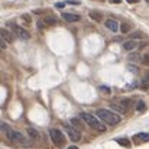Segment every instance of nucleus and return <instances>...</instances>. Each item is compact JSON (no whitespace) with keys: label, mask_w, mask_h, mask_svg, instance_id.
Wrapping results in <instances>:
<instances>
[{"label":"nucleus","mask_w":149,"mask_h":149,"mask_svg":"<svg viewBox=\"0 0 149 149\" xmlns=\"http://www.w3.org/2000/svg\"><path fill=\"white\" fill-rule=\"evenodd\" d=\"M0 127H1V130L4 132L6 138H7L10 142H13V143H16V145H19V146H28V145H29V141H28L20 132L13 130V129L9 127L6 123H1Z\"/></svg>","instance_id":"f257e3e1"},{"label":"nucleus","mask_w":149,"mask_h":149,"mask_svg":"<svg viewBox=\"0 0 149 149\" xmlns=\"http://www.w3.org/2000/svg\"><path fill=\"white\" fill-rule=\"evenodd\" d=\"M96 116L99 117L104 125H110V126L117 125V123H120V120H122L120 116H117L116 113H113V111L109 110V109H99V110L96 111Z\"/></svg>","instance_id":"f03ea898"},{"label":"nucleus","mask_w":149,"mask_h":149,"mask_svg":"<svg viewBox=\"0 0 149 149\" xmlns=\"http://www.w3.org/2000/svg\"><path fill=\"white\" fill-rule=\"evenodd\" d=\"M80 119L84 120L91 129H94V130H97V132H104V130H106V125L100 120L97 116H93V114H90V113H81V114H80Z\"/></svg>","instance_id":"7ed1b4c3"},{"label":"nucleus","mask_w":149,"mask_h":149,"mask_svg":"<svg viewBox=\"0 0 149 149\" xmlns=\"http://www.w3.org/2000/svg\"><path fill=\"white\" fill-rule=\"evenodd\" d=\"M49 136H51V139H52V143H54L56 148H62V146H64L65 138H64V133H62L59 129H51Z\"/></svg>","instance_id":"20e7f679"},{"label":"nucleus","mask_w":149,"mask_h":149,"mask_svg":"<svg viewBox=\"0 0 149 149\" xmlns=\"http://www.w3.org/2000/svg\"><path fill=\"white\" fill-rule=\"evenodd\" d=\"M64 127H65V132H67L68 138H70L72 142H78V141L81 139V133H80V130H77L74 126H71V125H65Z\"/></svg>","instance_id":"39448f33"},{"label":"nucleus","mask_w":149,"mask_h":149,"mask_svg":"<svg viewBox=\"0 0 149 149\" xmlns=\"http://www.w3.org/2000/svg\"><path fill=\"white\" fill-rule=\"evenodd\" d=\"M9 26L12 28V31L15 32V35H17L20 39H29V38H31V33H29L28 31H25L23 28L16 26V25H13V23H9Z\"/></svg>","instance_id":"423d86ee"},{"label":"nucleus","mask_w":149,"mask_h":149,"mask_svg":"<svg viewBox=\"0 0 149 149\" xmlns=\"http://www.w3.org/2000/svg\"><path fill=\"white\" fill-rule=\"evenodd\" d=\"M104 25H106V28L110 29L111 32H117V31L120 29V25H119L116 20H113V19H107V20L104 22Z\"/></svg>","instance_id":"0eeeda50"},{"label":"nucleus","mask_w":149,"mask_h":149,"mask_svg":"<svg viewBox=\"0 0 149 149\" xmlns=\"http://www.w3.org/2000/svg\"><path fill=\"white\" fill-rule=\"evenodd\" d=\"M62 19L67 20V22H70V23H72V22H78V20H80V16H78V15H74V13H67V12H64V13H62Z\"/></svg>","instance_id":"6e6552de"},{"label":"nucleus","mask_w":149,"mask_h":149,"mask_svg":"<svg viewBox=\"0 0 149 149\" xmlns=\"http://www.w3.org/2000/svg\"><path fill=\"white\" fill-rule=\"evenodd\" d=\"M139 47V44H138V41H135V39H129V41H126L125 44H123V48L126 51H133Z\"/></svg>","instance_id":"1a4fd4ad"},{"label":"nucleus","mask_w":149,"mask_h":149,"mask_svg":"<svg viewBox=\"0 0 149 149\" xmlns=\"http://www.w3.org/2000/svg\"><path fill=\"white\" fill-rule=\"evenodd\" d=\"M135 142L139 143V142H149V133H138L133 136Z\"/></svg>","instance_id":"9d476101"},{"label":"nucleus","mask_w":149,"mask_h":149,"mask_svg":"<svg viewBox=\"0 0 149 149\" xmlns=\"http://www.w3.org/2000/svg\"><path fill=\"white\" fill-rule=\"evenodd\" d=\"M0 35H1V39H4L7 44H10V42L13 41V36L10 35V32H9L7 29H1V31H0Z\"/></svg>","instance_id":"9b49d317"},{"label":"nucleus","mask_w":149,"mask_h":149,"mask_svg":"<svg viewBox=\"0 0 149 149\" xmlns=\"http://www.w3.org/2000/svg\"><path fill=\"white\" fill-rule=\"evenodd\" d=\"M44 23H45L47 26H54V25L58 23V19H56L55 16H47V17L44 19Z\"/></svg>","instance_id":"f8f14e48"},{"label":"nucleus","mask_w":149,"mask_h":149,"mask_svg":"<svg viewBox=\"0 0 149 149\" xmlns=\"http://www.w3.org/2000/svg\"><path fill=\"white\" fill-rule=\"evenodd\" d=\"M111 109H113L114 111H117V113H126V111H127V109L123 107L120 103H113V104H111Z\"/></svg>","instance_id":"ddd939ff"},{"label":"nucleus","mask_w":149,"mask_h":149,"mask_svg":"<svg viewBox=\"0 0 149 149\" xmlns=\"http://www.w3.org/2000/svg\"><path fill=\"white\" fill-rule=\"evenodd\" d=\"M70 123H71V126H74L77 130H81V129H83V123H81V120H80L78 117H72Z\"/></svg>","instance_id":"4468645a"},{"label":"nucleus","mask_w":149,"mask_h":149,"mask_svg":"<svg viewBox=\"0 0 149 149\" xmlns=\"http://www.w3.org/2000/svg\"><path fill=\"white\" fill-rule=\"evenodd\" d=\"M90 17H91L93 20H96V22H101V20H103V16H101V13H100V12H96V10L90 12Z\"/></svg>","instance_id":"2eb2a0df"},{"label":"nucleus","mask_w":149,"mask_h":149,"mask_svg":"<svg viewBox=\"0 0 149 149\" xmlns=\"http://www.w3.org/2000/svg\"><path fill=\"white\" fill-rule=\"evenodd\" d=\"M136 110H138L139 113L145 111V110H146V104H145V101L139 100V101H138V104H136Z\"/></svg>","instance_id":"dca6fc26"},{"label":"nucleus","mask_w":149,"mask_h":149,"mask_svg":"<svg viewBox=\"0 0 149 149\" xmlns=\"http://www.w3.org/2000/svg\"><path fill=\"white\" fill-rule=\"evenodd\" d=\"M28 133H29V136H31L32 139H39V133H38L33 127H28Z\"/></svg>","instance_id":"f3484780"},{"label":"nucleus","mask_w":149,"mask_h":149,"mask_svg":"<svg viewBox=\"0 0 149 149\" xmlns=\"http://www.w3.org/2000/svg\"><path fill=\"white\" fill-rule=\"evenodd\" d=\"M116 142H117L119 145H122V146H130V142H129V139L119 138V139H116Z\"/></svg>","instance_id":"a211bd4d"},{"label":"nucleus","mask_w":149,"mask_h":149,"mask_svg":"<svg viewBox=\"0 0 149 149\" xmlns=\"http://www.w3.org/2000/svg\"><path fill=\"white\" fill-rule=\"evenodd\" d=\"M139 38H141V39L145 38V33H142V32H133V33L130 35V39H135V41H136V39H139Z\"/></svg>","instance_id":"6ab92c4d"},{"label":"nucleus","mask_w":149,"mask_h":149,"mask_svg":"<svg viewBox=\"0 0 149 149\" xmlns=\"http://www.w3.org/2000/svg\"><path fill=\"white\" fill-rule=\"evenodd\" d=\"M120 104H122L123 107L129 109V107H130V104H132V100H130V99H122V100H120Z\"/></svg>","instance_id":"aec40b11"},{"label":"nucleus","mask_w":149,"mask_h":149,"mask_svg":"<svg viewBox=\"0 0 149 149\" xmlns=\"http://www.w3.org/2000/svg\"><path fill=\"white\" fill-rule=\"evenodd\" d=\"M141 88H142V90H148L149 88V78H145V80L141 81Z\"/></svg>","instance_id":"412c9836"},{"label":"nucleus","mask_w":149,"mask_h":149,"mask_svg":"<svg viewBox=\"0 0 149 149\" xmlns=\"http://www.w3.org/2000/svg\"><path fill=\"white\" fill-rule=\"evenodd\" d=\"M129 29H130V26H129L127 23H122V25H120V32H122V33H127Z\"/></svg>","instance_id":"4be33fe9"},{"label":"nucleus","mask_w":149,"mask_h":149,"mask_svg":"<svg viewBox=\"0 0 149 149\" xmlns=\"http://www.w3.org/2000/svg\"><path fill=\"white\" fill-rule=\"evenodd\" d=\"M139 58H141V56H139V55H136V54L129 55V59H130L132 62H138V61H139Z\"/></svg>","instance_id":"5701e85b"},{"label":"nucleus","mask_w":149,"mask_h":149,"mask_svg":"<svg viewBox=\"0 0 149 149\" xmlns=\"http://www.w3.org/2000/svg\"><path fill=\"white\" fill-rule=\"evenodd\" d=\"M142 64H145V65H148L149 67V54H145V55H143V58H142Z\"/></svg>","instance_id":"b1692460"},{"label":"nucleus","mask_w":149,"mask_h":149,"mask_svg":"<svg viewBox=\"0 0 149 149\" xmlns=\"http://www.w3.org/2000/svg\"><path fill=\"white\" fill-rule=\"evenodd\" d=\"M22 19L26 22V25H31V16L29 15H22Z\"/></svg>","instance_id":"393cba45"},{"label":"nucleus","mask_w":149,"mask_h":149,"mask_svg":"<svg viewBox=\"0 0 149 149\" xmlns=\"http://www.w3.org/2000/svg\"><path fill=\"white\" fill-rule=\"evenodd\" d=\"M65 4H67L65 1H58V3H55V7H56V9H62Z\"/></svg>","instance_id":"a878e982"},{"label":"nucleus","mask_w":149,"mask_h":149,"mask_svg":"<svg viewBox=\"0 0 149 149\" xmlns=\"http://www.w3.org/2000/svg\"><path fill=\"white\" fill-rule=\"evenodd\" d=\"M0 48H1V49H6V48H7V42H6L4 39H0Z\"/></svg>","instance_id":"bb28decb"},{"label":"nucleus","mask_w":149,"mask_h":149,"mask_svg":"<svg viewBox=\"0 0 149 149\" xmlns=\"http://www.w3.org/2000/svg\"><path fill=\"white\" fill-rule=\"evenodd\" d=\"M100 90H101V91H104V94H110V88H109V87H106V86H101V87H100Z\"/></svg>","instance_id":"cd10ccee"},{"label":"nucleus","mask_w":149,"mask_h":149,"mask_svg":"<svg viewBox=\"0 0 149 149\" xmlns=\"http://www.w3.org/2000/svg\"><path fill=\"white\" fill-rule=\"evenodd\" d=\"M129 70H130V72H138V67L136 65H129Z\"/></svg>","instance_id":"c85d7f7f"},{"label":"nucleus","mask_w":149,"mask_h":149,"mask_svg":"<svg viewBox=\"0 0 149 149\" xmlns=\"http://www.w3.org/2000/svg\"><path fill=\"white\" fill-rule=\"evenodd\" d=\"M65 3H67V4H75V6L80 4V1H77V0H68V1H65Z\"/></svg>","instance_id":"c756f323"},{"label":"nucleus","mask_w":149,"mask_h":149,"mask_svg":"<svg viewBox=\"0 0 149 149\" xmlns=\"http://www.w3.org/2000/svg\"><path fill=\"white\" fill-rule=\"evenodd\" d=\"M110 1H111V3H114V4H119L122 0H110Z\"/></svg>","instance_id":"7c9ffc66"},{"label":"nucleus","mask_w":149,"mask_h":149,"mask_svg":"<svg viewBox=\"0 0 149 149\" xmlns=\"http://www.w3.org/2000/svg\"><path fill=\"white\" fill-rule=\"evenodd\" d=\"M138 0H127V3H136Z\"/></svg>","instance_id":"2f4dec72"},{"label":"nucleus","mask_w":149,"mask_h":149,"mask_svg":"<svg viewBox=\"0 0 149 149\" xmlns=\"http://www.w3.org/2000/svg\"><path fill=\"white\" fill-rule=\"evenodd\" d=\"M68 149H78V148H77V146H70Z\"/></svg>","instance_id":"473e14b6"},{"label":"nucleus","mask_w":149,"mask_h":149,"mask_svg":"<svg viewBox=\"0 0 149 149\" xmlns=\"http://www.w3.org/2000/svg\"><path fill=\"white\" fill-rule=\"evenodd\" d=\"M146 1H148V3H149V0H146Z\"/></svg>","instance_id":"72a5a7b5"}]
</instances>
